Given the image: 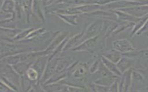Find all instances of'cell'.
<instances>
[{"label": "cell", "mask_w": 148, "mask_h": 92, "mask_svg": "<svg viewBox=\"0 0 148 92\" xmlns=\"http://www.w3.org/2000/svg\"><path fill=\"white\" fill-rule=\"evenodd\" d=\"M58 17L64 21L65 23L72 25L77 26L79 23L77 22V18L79 15H71V14H55Z\"/></svg>", "instance_id": "484cf974"}, {"label": "cell", "mask_w": 148, "mask_h": 92, "mask_svg": "<svg viewBox=\"0 0 148 92\" xmlns=\"http://www.w3.org/2000/svg\"><path fill=\"white\" fill-rule=\"evenodd\" d=\"M14 13L15 15L16 20L18 22L21 21L23 19V16L24 13L23 6L21 4V1H15V7Z\"/></svg>", "instance_id": "836d02e7"}, {"label": "cell", "mask_w": 148, "mask_h": 92, "mask_svg": "<svg viewBox=\"0 0 148 92\" xmlns=\"http://www.w3.org/2000/svg\"><path fill=\"white\" fill-rule=\"evenodd\" d=\"M112 48L118 51L123 54L136 50V48L128 39H118L114 40L112 43Z\"/></svg>", "instance_id": "8992f818"}, {"label": "cell", "mask_w": 148, "mask_h": 92, "mask_svg": "<svg viewBox=\"0 0 148 92\" xmlns=\"http://www.w3.org/2000/svg\"><path fill=\"white\" fill-rule=\"evenodd\" d=\"M119 78L116 79L114 83L109 87V91L110 92H119Z\"/></svg>", "instance_id": "60d3db41"}, {"label": "cell", "mask_w": 148, "mask_h": 92, "mask_svg": "<svg viewBox=\"0 0 148 92\" xmlns=\"http://www.w3.org/2000/svg\"><path fill=\"white\" fill-rule=\"evenodd\" d=\"M35 28V27H30V28H27L25 29H23L20 33H18L14 39H13V41L14 43L16 42H19L22 40H25L28 35L31 33V32H32Z\"/></svg>", "instance_id": "d6a6232c"}, {"label": "cell", "mask_w": 148, "mask_h": 92, "mask_svg": "<svg viewBox=\"0 0 148 92\" xmlns=\"http://www.w3.org/2000/svg\"><path fill=\"white\" fill-rule=\"evenodd\" d=\"M103 20H97L89 24L82 38L81 43L99 34L101 32Z\"/></svg>", "instance_id": "5b68a950"}, {"label": "cell", "mask_w": 148, "mask_h": 92, "mask_svg": "<svg viewBox=\"0 0 148 92\" xmlns=\"http://www.w3.org/2000/svg\"><path fill=\"white\" fill-rule=\"evenodd\" d=\"M32 63L20 62L13 66H12L14 70L20 76L25 74L28 68L31 66Z\"/></svg>", "instance_id": "4316f807"}, {"label": "cell", "mask_w": 148, "mask_h": 92, "mask_svg": "<svg viewBox=\"0 0 148 92\" xmlns=\"http://www.w3.org/2000/svg\"><path fill=\"white\" fill-rule=\"evenodd\" d=\"M108 92H110V91H109H109H108Z\"/></svg>", "instance_id": "681fc988"}, {"label": "cell", "mask_w": 148, "mask_h": 92, "mask_svg": "<svg viewBox=\"0 0 148 92\" xmlns=\"http://www.w3.org/2000/svg\"><path fill=\"white\" fill-rule=\"evenodd\" d=\"M0 92H18L12 89L6 85H5L3 83L1 82V86H0Z\"/></svg>", "instance_id": "ab89813d"}, {"label": "cell", "mask_w": 148, "mask_h": 92, "mask_svg": "<svg viewBox=\"0 0 148 92\" xmlns=\"http://www.w3.org/2000/svg\"><path fill=\"white\" fill-rule=\"evenodd\" d=\"M69 31L68 30H60V32L56 36L51 43L48 47L44 51L46 55L49 57L53 53L54 50L67 38L69 37Z\"/></svg>", "instance_id": "52a82bcc"}, {"label": "cell", "mask_w": 148, "mask_h": 92, "mask_svg": "<svg viewBox=\"0 0 148 92\" xmlns=\"http://www.w3.org/2000/svg\"><path fill=\"white\" fill-rule=\"evenodd\" d=\"M143 4L142 1H111L110 3L101 6L100 9L104 10L114 12L116 10Z\"/></svg>", "instance_id": "3957f363"}, {"label": "cell", "mask_w": 148, "mask_h": 92, "mask_svg": "<svg viewBox=\"0 0 148 92\" xmlns=\"http://www.w3.org/2000/svg\"><path fill=\"white\" fill-rule=\"evenodd\" d=\"M135 63V59L123 56L121 59L117 62L116 65L121 73L123 74L133 68Z\"/></svg>", "instance_id": "2e32d148"}, {"label": "cell", "mask_w": 148, "mask_h": 92, "mask_svg": "<svg viewBox=\"0 0 148 92\" xmlns=\"http://www.w3.org/2000/svg\"><path fill=\"white\" fill-rule=\"evenodd\" d=\"M15 7V1H2L0 7L1 12L8 13H14Z\"/></svg>", "instance_id": "83f0119b"}, {"label": "cell", "mask_w": 148, "mask_h": 92, "mask_svg": "<svg viewBox=\"0 0 148 92\" xmlns=\"http://www.w3.org/2000/svg\"><path fill=\"white\" fill-rule=\"evenodd\" d=\"M99 55L105 57L109 60L117 64V62L123 57V53L119 52L118 51L112 48L108 50H105Z\"/></svg>", "instance_id": "d6986e66"}, {"label": "cell", "mask_w": 148, "mask_h": 92, "mask_svg": "<svg viewBox=\"0 0 148 92\" xmlns=\"http://www.w3.org/2000/svg\"><path fill=\"white\" fill-rule=\"evenodd\" d=\"M70 92H81V89L77 88V87H70L68 86Z\"/></svg>", "instance_id": "7bdbcfd3"}, {"label": "cell", "mask_w": 148, "mask_h": 92, "mask_svg": "<svg viewBox=\"0 0 148 92\" xmlns=\"http://www.w3.org/2000/svg\"><path fill=\"white\" fill-rule=\"evenodd\" d=\"M132 68L122 74L119 78V92H128L132 84Z\"/></svg>", "instance_id": "7c38bea8"}, {"label": "cell", "mask_w": 148, "mask_h": 92, "mask_svg": "<svg viewBox=\"0 0 148 92\" xmlns=\"http://www.w3.org/2000/svg\"><path fill=\"white\" fill-rule=\"evenodd\" d=\"M1 82L3 83L5 85H6L12 89L13 90H14L16 91L20 92V89L14 84H13L12 82H10L9 80L6 79V78H5L2 76H1Z\"/></svg>", "instance_id": "74e56055"}, {"label": "cell", "mask_w": 148, "mask_h": 92, "mask_svg": "<svg viewBox=\"0 0 148 92\" xmlns=\"http://www.w3.org/2000/svg\"><path fill=\"white\" fill-rule=\"evenodd\" d=\"M0 69L1 76L9 80L20 89L21 76L14 70L13 67L8 64L1 63Z\"/></svg>", "instance_id": "277c9868"}, {"label": "cell", "mask_w": 148, "mask_h": 92, "mask_svg": "<svg viewBox=\"0 0 148 92\" xmlns=\"http://www.w3.org/2000/svg\"><path fill=\"white\" fill-rule=\"evenodd\" d=\"M81 92H92V91H91V90L88 87H86L84 89H82L81 90Z\"/></svg>", "instance_id": "ee69618b"}, {"label": "cell", "mask_w": 148, "mask_h": 92, "mask_svg": "<svg viewBox=\"0 0 148 92\" xmlns=\"http://www.w3.org/2000/svg\"><path fill=\"white\" fill-rule=\"evenodd\" d=\"M49 56L46 55H42L38 57L31 65V67L38 72L40 79L41 78L45 70L46 67L49 61Z\"/></svg>", "instance_id": "5bb4252c"}, {"label": "cell", "mask_w": 148, "mask_h": 92, "mask_svg": "<svg viewBox=\"0 0 148 92\" xmlns=\"http://www.w3.org/2000/svg\"><path fill=\"white\" fill-rule=\"evenodd\" d=\"M101 57V62H102V63L106 66V67L112 72L113 73L114 75H115L117 76H121V75H122V74L121 73V72L119 71V68L117 67V65L116 63L109 60L108 59H107L106 58H105V57L99 55Z\"/></svg>", "instance_id": "cb8c5ba5"}, {"label": "cell", "mask_w": 148, "mask_h": 92, "mask_svg": "<svg viewBox=\"0 0 148 92\" xmlns=\"http://www.w3.org/2000/svg\"><path fill=\"white\" fill-rule=\"evenodd\" d=\"M119 10L125 12L135 18H140L148 15V5L145 4L139 5Z\"/></svg>", "instance_id": "8fae6325"}, {"label": "cell", "mask_w": 148, "mask_h": 92, "mask_svg": "<svg viewBox=\"0 0 148 92\" xmlns=\"http://www.w3.org/2000/svg\"><path fill=\"white\" fill-rule=\"evenodd\" d=\"M128 92H139L138 91H136V90H130Z\"/></svg>", "instance_id": "bcb514c9"}, {"label": "cell", "mask_w": 148, "mask_h": 92, "mask_svg": "<svg viewBox=\"0 0 148 92\" xmlns=\"http://www.w3.org/2000/svg\"><path fill=\"white\" fill-rule=\"evenodd\" d=\"M75 61L74 59L71 56L60 57L57 66L56 72H62L66 71Z\"/></svg>", "instance_id": "ffe728a7"}, {"label": "cell", "mask_w": 148, "mask_h": 92, "mask_svg": "<svg viewBox=\"0 0 148 92\" xmlns=\"http://www.w3.org/2000/svg\"><path fill=\"white\" fill-rule=\"evenodd\" d=\"M88 24H89L85 23L80 32L69 38L65 46L63 52H66V51H70L71 50L76 48V47H77L81 44L82 38L84 34V33L86 32V30Z\"/></svg>", "instance_id": "ba28073f"}, {"label": "cell", "mask_w": 148, "mask_h": 92, "mask_svg": "<svg viewBox=\"0 0 148 92\" xmlns=\"http://www.w3.org/2000/svg\"><path fill=\"white\" fill-rule=\"evenodd\" d=\"M84 16H86L88 17H93L96 18L97 20H110L112 21H115L117 22H119L117 17L114 12L107 11L102 10L101 9H98L93 12L86 14L83 15Z\"/></svg>", "instance_id": "30bf717a"}, {"label": "cell", "mask_w": 148, "mask_h": 92, "mask_svg": "<svg viewBox=\"0 0 148 92\" xmlns=\"http://www.w3.org/2000/svg\"><path fill=\"white\" fill-rule=\"evenodd\" d=\"M123 55L135 60H148V48L140 49H136L134 51L123 54Z\"/></svg>", "instance_id": "44dd1931"}, {"label": "cell", "mask_w": 148, "mask_h": 92, "mask_svg": "<svg viewBox=\"0 0 148 92\" xmlns=\"http://www.w3.org/2000/svg\"><path fill=\"white\" fill-rule=\"evenodd\" d=\"M26 76L31 80L35 82H39L40 80L39 75L38 72L31 66L28 68L25 74Z\"/></svg>", "instance_id": "d590c367"}, {"label": "cell", "mask_w": 148, "mask_h": 92, "mask_svg": "<svg viewBox=\"0 0 148 92\" xmlns=\"http://www.w3.org/2000/svg\"><path fill=\"white\" fill-rule=\"evenodd\" d=\"M23 6V9L25 17V22L27 24H30L31 22L32 17H36L33 14L32 6L33 1H21Z\"/></svg>", "instance_id": "7402d4cb"}, {"label": "cell", "mask_w": 148, "mask_h": 92, "mask_svg": "<svg viewBox=\"0 0 148 92\" xmlns=\"http://www.w3.org/2000/svg\"><path fill=\"white\" fill-rule=\"evenodd\" d=\"M135 23L134 22H119L118 26L117 27L115 31L113 32L112 35H117L120 33H123V32L133 28Z\"/></svg>", "instance_id": "4dcf8cb0"}, {"label": "cell", "mask_w": 148, "mask_h": 92, "mask_svg": "<svg viewBox=\"0 0 148 92\" xmlns=\"http://www.w3.org/2000/svg\"><path fill=\"white\" fill-rule=\"evenodd\" d=\"M41 85L46 92H60L64 87V85H62L60 82L43 84Z\"/></svg>", "instance_id": "f546056e"}, {"label": "cell", "mask_w": 148, "mask_h": 92, "mask_svg": "<svg viewBox=\"0 0 148 92\" xmlns=\"http://www.w3.org/2000/svg\"><path fill=\"white\" fill-rule=\"evenodd\" d=\"M1 41L6 43H14L13 39L23 30V29L5 28L1 27Z\"/></svg>", "instance_id": "4fadbf2b"}, {"label": "cell", "mask_w": 148, "mask_h": 92, "mask_svg": "<svg viewBox=\"0 0 148 92\" xmlns=\"http://www.w3.org/2000/svg\"><path fill=\"white\" fill-rule=\"evenodd\" d=\"M60 57H54L49 60L45 70L39 81V83L40 85L46 83L56 72V68Z\"/></svg>", "instance_id": "9c48e42d"}, {"label": "cell", "mask_w": 148, "mask_h": 92, "mask_svg": "<svg viewBox=\"0 0 148 92\" xmlns=\"http://www.w3.org/2000/svg\"><path fill=\"white\" fill-rule=\"evenodd\" d=\"M46 29L45 27L36 28L32 32H31V33L28 35V36L25 40H30L37 37L40 35L42 34L43 33H44L45 32H46Z\"/></svg>", "instance_id": "8d00e7d4"}, {"label": "cell", "mask_w": 148, "mask_h": 92, "mask_svg": "<svg viewBox=\"0 0 148 92\" xmlns=\"http://www.w3.org/2000/svg\"><path fill=\"white\" fill-rule=\"evenodd\" d=\"M144 4L148 5V1H142Z\"/></svg>", "instance_id": "f6af8a7d"}, {"label": "cell", "mask_w": 148, "mask_h": 92, "mask_svg": "<svg viewBox=\"0 0 148 92\" xmlns=\"http://www.w3.org/2000/svg\"><path fill=\"white\" fill-rule=\"evenodd\" d=\"M148 32V20L146 21V22L143 25V27L139 30V32L136 34V36H140L146 32Z\"/></svg>", "instance_id": "b9f144b4"}, {"label": "cell", "mask_w": 148, "mask_h": 92, "mask_svg": "<svg viewBox=\"0 0 148 92\" xmlns=\"http://www.w3.org/2000/svg\"><path fill=\"white\" fill-rule=\"evenodd\" d=\"M60 92H61V91H60Z\"/></svg>", "instance_id": "f907efd6"}, {"label": "cell", "mask_w": 148, "mask_h": 92, "mask_svg": "<svg viewBox=\"0 0 148 92\" xmlns=\"http://www.w3.org/2000/svg\"><path fill=\"white\" fill-rule=\"evenodd\" d=\"M146 36H147V37L148 38V33H146Z\"/></svg>", "instance_id": "c3c4849f"}, {"label": "cell", "mask_w": 148, "mask_h": 92, "mask_svg": "<svg viewBox=\"0 0 148 92\" xmlns=\"http://www.w3.org/2000/svg\"><path fill=\"white\" fill-rule=\"evenodd\" d=\"M115 14L116 15L117 19L120 22H136L139 18H135L129 14L124 12L121 10H116L114 12Z\"/></svg>", "instance_id": "d4e9b609"}, {"label": "cell", "mask_w": 148, "mask_h": 92, "mask_svg": "<svg viewBox=\"0 0 148 92\" xmlns=\"http://www.w3.org/2000/svg\"><path fill=\"white\" fill-rule=\"evenodd\" d=\"M147 20H148V15L139 18V20L135 23L133 28L130 32V37H133L134 36L136 35V34L139 32V30L143 27V25L145 24V23L146 22Z\"/></svg>", "instance_id": "1f68e13d"}, {"label": "cell", "mask_w": 148, "mask_h": 92, "mask_svg": "<svg viewBox=\"0 0 148 92\" xmlns=\"http://www.w3.org/2000/svg\"><path fill=\"white\" fill-rule=\"evenodd\" d=\"M118 78L119 76H117L115 75L103 77L95 80L94 83L97 85L103 86L110 87L114 83V82L116 80V79Z\"/></svg>", "instance_id": "f1b7e54d"}, {"label": "cell", "mask_w": 148, "mask_h": 92, "mask_svg": "<svg viewBox=\"0 0 148 92\" xmlns=\"http://www.w3.org/2000/svg\"><path fill=\"white\" fill-rule=\"evenodd\" d=\"M29 51H38L34 45L20 43H6L1 41V59Z\"/></svg>", "instance_id": "7a4b0ae2"}, {"label": "cell", "mask_w": 148, "mask_h": 92, "mask_svg": "<svg viewBox=\"0 0 148 92\" xmlns=\"http://www.w3.org/2000/svg\"><path fill=\"white\" fill-rule=\"evenodd\" d=\"M32 10L33 14L38 18L41 23H45L46 21L44 7L41 1H33Z\"/></svg>", "instance_id": "ac0fdd59"}, {"label": "cell", "mask_w": 148, "mask_h": 92, "mask_svg": "<svg viewBox=\"0 0 148 92\" xmlns=\"http://www.w3.org/2000/svg\"><path fill=\"white\" fill-rule=\"evenodd\" d=\"M106 40L107 38L105 36V34L101 32L97 36L83 41L70 51L99 55L105 51L106 47Z\"/></svg>", "instance_id": "6da1fadb"}, {"label": "cell", "mask_w": 148, "mask_h": 92, "mask_svg": "<svg viewBox=\"0 0 148 92\" xmlns=\"http://www.w3.org/2000/svg\"><path fill=\"white\" fill-rule=\"evenodd\" d=\"M101 63V60L100 56L99 55H97L96 58L90 65V67L88 68L89 74H92L96 72L98 70Z\"/></svg>", "instance_id": "e575fe53"}, {"label": "cell", "mask_w": 148, "mask_h": 92, "mask_svg": "<svg viewBox=\"0 0 148 92\" xmlns=\"http://www.w3.org/2000/svg\"><path fill=\"white\" fill-rule=\"evenodd\" d=\"M38 83L29 80L25 75L21 76L20 92H29L32 88Z\"/></svg>", "instance_id": "603a6c76"}, {"label": "cell", "mask_w": 148, "mask_h": 92, "mask_svg": "<svg viewBox=\"0 0 148 92\" xmlns=\"http://www.w3.org/2000/svg\"><path fill=\"white\" fill-rule=\"evenodd\" d=\"M29 92H46V91L43 89L42 85L38 82L32 88V89L30 90Z\"/></svg>", "instance_id": "f35d334b"}, {"label": "cell", "mask_w": 148, "mask_h": 92, "mask_svg": "<svg viewBox=\"0 0 148 92\" xmlns=\"http://www.w3.org/2000/svg\"><path fill=\"white\" fill-rule=\"evenodd\" d=\"M90 65L88 63L79 62L71 76L78 79H82L86 77L89 74L88 68Z\"/></svg>", "instance_id": "9a60e30c"}, {"label": "cell", "mask_w": 148, "mask_h": 92, "mask_svg": "<svg viewBox=\"0 0 148 92\" xmlns=\"http://www.w3.org/2000/svg\"><path fill=\"white\" fill-rule=\"evenodd\" d=\"M114 75H114L113 73H112L101 62V63L100 64L98 70L94 74H88V78L90 80L94 82L95 80H97L101 78L110 76H114Z\"/></svg>", "instance_id": "e0dca14e"}, {"label": "cell", "mask_w": 148, "mask_h": 92, "mask_svg": "<svg viewBox=\"0 0 148 92\" xmlns=\"http://www.w3.org/2000/svg\"><path fill=\"white\" fill-rule=\"evenodd\" d=\"M139 92H148V91L146 90H141V91H139Z\"/></svg>", "instance_id": "7dc6e473"}]
</instances>
